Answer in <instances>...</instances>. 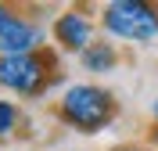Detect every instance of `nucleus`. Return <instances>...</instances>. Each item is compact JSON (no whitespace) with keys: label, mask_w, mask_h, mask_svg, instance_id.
I'll return each instance as SVG.
<instances>
[{"label":"nucleus","mask_w":158,"mask_h":151,"mask_svg":"<svg viewBox=\"0 0 158 151\" xmlns=\"http://www.w3.org/2000/svg\"><path fill=\"white\" fill-rule=\"evenodd\" d=\"M40 43V29L29 22L7 15V7H0V58H11V54H25Z\"/></svg>","instance_id":"20e7f679"},{"label":"nucleus","mask_w":158,"mask_h":151,"mask_svg":"<svg viewBox=\"0 0 158 151\" xmlns=\"http://www.w3.org/2000/svg\"><path fill=\"white\" fill-rule=\"evenodd\" d=\"M61 111L79 130H101L111 119V97L101 86H72L61 101Z\"/></svg>","instance_id":"f03ea898"},{"label":"nucleus","mask_w":158,"mask_h":151,"mask_svg":"<svg viewBox=\"0 0 158 151\" xmlns=\"http://www.w3.org/2000/svg\"><path fill=\"white\" fill-rule=\"evenodd\" d=\"M11 126H15V108L7 101H0V133H7Z\"/></svg>","instance_id":"0eeeda50"},{"label":"nucleus","mask_w":158,"mask_h":151,"mask_svg":"<svg viewBox=\"0 0 158 151\" xmlns=\"http://www.w3.org/2000/svg\"><path fill=\"white\" fill-rule=\"evenodd\" d=\"M83 65L94 72H108L111 65H115V50H111V43H94V47L83 50Z\"/></svg>","instance_id":"423d86ee"},{"label":"nucleus","mask_w":158,"mask_h":151,"mask_svg":"<svg viewBox=\"0 0 158 151\" xmlns=\"http://www.w3.org/2000/svg\"><path fill=\"white\" fill-rule=\"evenodd\" d=\"M54 32H58V40L65 43V47L72 50H86L90 47V22L83 18V15H76V11H69L65 18H58V25H54Z\"/></svg>","instance_id":"39448f33"},{"label":"nucleus","mask_w":158,"mask_h":151,"mask_svg":"<svg viewBox=\"0 0 158 151\" xmlns=\"http://www.w3.org/2000/svg\"><path fill=\"white\" fill-rule=\"evenodd\" d=\"M43 79V65L29 54H11V58H0V83L11 86V90L32 94Z\"/></svg>","instance_id":"7ed1b4c3"},{"label":"nucleus","mask_w":158,"mask_h":151,"mask_svg":"<svg viewBox=\"0 0 158 151\" xmlns=\"http://www.w3.org/2000/svg\"><path fill=\"white\" fill-rule=\"evenodd\" d=\"M104 25H108L111 36L144 43L158 32V15L140 0H115V4L104 7Z\"/></svg>","instance_id":"f257e3e1"},{"label":"nucleus","mask_w":158,"mask_h":151,"mask_svg":"<svg viewBox=\"0 0 158 151\" xmlns=\"http://www.w3.org/2000/svg\"><path fill=\"white\" fill-rule=\"evenodd\" d=\"M126 151H133V148H126Z\"/></svg>","instance_id":"1a4fd4ad"},{"label":"nucleus","mask_w":158,"mask_h":151,"mask_svg":"<svg viewBox=\"0 0 158 151\" xmlns=\"http://www.w3.org/2000/svg\"><path fill=\"white\" fill-rule=\"evenodd\" d=\"M155 119H158V101H155Z\"/></svg>","instance_id":"6e6552de"}]
</instances>
